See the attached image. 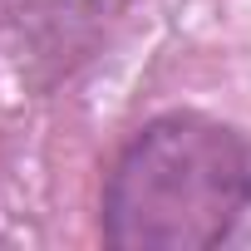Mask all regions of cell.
Segmentation results:
<instances>
[{
    "label": "cell",
    "instance_id": "cell-1",
    "mask_svg": "<svg viewBox=\"0 0 251 251\" xmlns=\"http://www.w3.org/2000/svg\"><path fill=\"white\" fill-rule=\"evenodd\" d=\"M251 222V133L202 108L143 118L108 163L99 231L118 251H207Z\"/></svg>",
    "mask_w": 251,
    "mask_h": 251
},
{
    "label": "cell",
    "instance_id": "cell-2",
    "mask_svg": "<svg viewBox=\"0 0 251 251\" xmlns=\"http://www.w3.org/2000/svg\"><path fill=\"white\" fill-rule=\"evenodd\" d=\"M113 0H15V10L25 20H40V25H84L94 20L99 10H108Z\"/></svg>",
    "mask_w": 251,
    "mask_h": 251
}]
</instances>
